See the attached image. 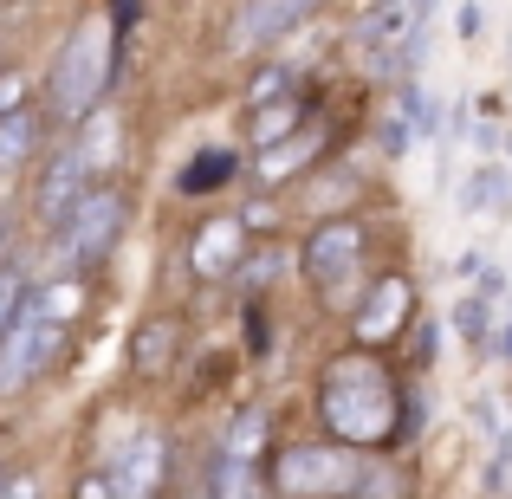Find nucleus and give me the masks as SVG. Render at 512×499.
I'll return each instance as SVG.
<instances>
[{"mask_svg":"<svg viewBox=\"0 0 512 499\" xmlns=\"http://www.w3.org/2000/svg\"><path fill=\"white\" fill-rule=\"evenodd\" d=\"M396 402H402V383L370 350H344L318 376V422H325L331 441H350V448L396 441Z\"/></svg>","mask_w":512,"mask_h":499,"instance_id":"obj_1","label":"nucleus"},{"mask_svg":"<svg viewBox=\"0 0 512 499\" xmlns=\"http://www.w3.org/2000/svg\"><path fill=\"white\" fill-rule=\"evenodd\" d=\"M111 20L85 13V20L65 33L59 59H52V78H46V98H52V117L59 124H78L91 104H104V85H111Z\"/></svg>","mask_w":512,"mask_h":499,"instance_id":"obj_2","label":"nucleus"},{"mask_svg":"<svg viewBox=\"0 0 512 499\" xmlns=\"http://www.w3.org/2000/svg\"><path fill=\"white\" fill-rule=\"evenodd\" d=\"M124 221H130V195H124V188H111V182H91L85 195L72 201V214L52 227V234H59V266L85 273V266L111 260Z\"/></svg>","mask_w":512,"mask_h":499,"instance_id":"obj_3","label":"nucleus"},{"mask_svg":"<svg viewBox=\"0 0 512 499\" xmlns=\"http://www.w3.org/2000/svg\"><path fill=\"white\" fill-rule=\"evenodd\" d=\"M363 454L350 441H318V448H286L266 487L273 493H357Z\"/></svg>","mask_w":512,"mask_h":499,"instance_id":"obj_4","label":"nucleus"},{"mask_svg":"<svg viewBox=\"0 0 512 499\" xmlns=\"http://www.w3.org/2000/svg\"><path fill=\"white\" fill-rule=\"evenodd\" d=\"M59 357H65V325L39 318L33 299H26V312L0 331V396H20V389L33 383L46 363H59Z\"/></svg>","mask_w":512,"mask_h":499,"instance_id":"obj_5","label":"nucleus"},{"mask_svg":"<svg viewBox=\"0 0 512 499\" xmlns=\"http://www.w3.org/2000/svg\"><path fill=\"white\" fill-rule=\"evenodd\" d=\"M318 7H325V0H247V7L227 20V52H234V59H266V46H279V39H286L292 26H305Z\"/></svg>","mask_w":512,"mask_h":499,"instance_id":"obj_6","label":"nucleus"},{"mask_svg":"<svg viewBox=\"0 0 512 499\" xmlns=\"http://www.w3.org/2000/svg\"><path fill=\"white\" fill-rule=\"evenodd\" d=\"M247 253V214H208L188 240V273L195 279H227Z\"/></svg>","mask_w":512,"mask_h":499,"instance_id":"obj_7","label":"nucleus"},{"mask_svg":"<svg viewBox=\"0 0 512 499\" xmlns=\"http://www.w3.org/2000/svg\"><path fill=\"white\" fill-rule=\"evenodd\" d=\"M357 253H363V227L357 221H318L312 234H305V273L318 279V286H338V279L350 273V266H357Z\"/></svg>","mask_w":512,"mask_h":499,"instance_id":"obj_8","label":"nucleus"},{"mask_svg":"<svg viewBox=\"0 0 512 499\" xmlns=\"http://www.w3.org/2000/svg\"><path fill=\"white\" fill-rule=\"evenodd\" d=\"M409 312H415V286L402 273H389V279H376L370 299L357 305L350 331H357V344H383V337H396L402 325H409Z\"/></svg>","mask_w":512,"mask_h":499,"instance_id":"obj_9","label":"nucleus"},{"mask_svg":"<svg viewBox=\"0 0 512 499\" xmlns=\"http://www.w3.org/2000/svg\"><path fill=\"white\" fill-rule=\"evenodd\" d=\"M91 188V169L78 163V150H59L46 169H39V188H33V214L39 227H59L65 214H72V201Z\"/></svg>","mask_w":512,"mask_h":499,"instance_id":"obj_10","label":"nucleus"},{"mask_svg":"<svg viewBox=\"0 0 512 499\" xmlns=\"http://www.w3.org/2000/svg\"><path fill=\"white\" fill-rule=\"evenodd\" d=\"M163 461H169V441L156 435V428H137L124 448V474H111V493H150L156 480H163Z\"/></svg>","mask_w":512,"mask_h":499,"instance_id":"obj_11","label":"nucleus"},{"mask_svg":"<svg viewBox=\"0 0 512 499\" xmlns=\"http://www.w3.org/2000/svg\"><path fill=\"white\" fill-rule=\"evenodd\" d=\"M299 124H305V98H299V85H292V91H279V98L253 104V117H247V137H253V150H266V143L292 137Z\"/></svg>","mask_w":512,"mask_h":499,"instance_id":"obj_12","label":"nucleus"},{"mask_svg":"<svg viewBox=\"0 0 512 499\" xmlns=\"http://www.w3.org/2000/svg\"><path fill=\"white\" fill-rule=\"evenodd\" d=\"M78 124H85V137L72 143V150H78V163H85L91 175H98V169H111V163H117V137H124V124H117V111H104V104H91V111L78 117Z\"/></svg>","mask_w":512,"mask_h":499,"instance_id":"obj_13","label":"nucleus"},{"mask_svg":"<svg viewBox=\"0 0 512 499\" xmlns=\"http://www.w3.org/2000/svg\"><path fill=\"white\" fill-rule=\"evenodd\" d=\"M175 344H182L175 318H143L137 337H130V363H137L143 376H163L169 363H175Z\"/></svg>","mask_w":512,"mask_h":499,"instance_id":"obj_14","label":"nucleus"},{"mask_svg":"<svg viewBox=\"0 0 512 499\" xmlns=\"http://www.w3.org/2000/svg\"><path fill=\"white\" fill-rule=\"evenodd\" d=\"M33 143H39V117L26 111H0V175H20L33 163Z\"/></svg>","mask_w":512,"mask_h":499,"instance_id":"obj_15","label":"nucleus"},{"mask_svg":"<svg viewBox=\"0 0 512 499\" xmlns=\"http://www.w3.org/2000/svg\"><path fill=\"white\" fill-rule=\"evenodd\" d=\"M461 208L467 214H512V169L487 163L480 175H467L461 182Z\"/></svg>","mask_w":512,"mask_h":499,"instance_id":"obj_16","label":"nucleus"},{"mask_svg":"<svg viewBox=\"0 0 512 499\" xmlns=\"http://www.w3.org/2000/svg\"><path fill=\"white\" fill-rule=\"evenodd\" d=\"M234 169H240V163H234V150H201L195 163L175 175V188H182V195H208V188H221Z\"/></svg>","mask_w":512,"mask_h":499,"instance_id":"obj_17","label":"nucleus"},{"mask_svg":"<svg viewBox=\"0 0 512 499\" xmlns=\"http://www.w3.org/2000/svg\"><path fill=\"white\" fill-rule=\"evenodd\" d=\"M234 273H240V286H247V292H266L279 273H286V247H273V240H266V247H253V240H247V253H240Z\"/></svg>","mask_w":512,"mask_h":499,"instance_id":"obj_18","label":"nucleus"},{"mask_svg":"<svg viewBox=\"0 0 512 499\" xmlns=\"http://www.w3.org/2000/svg\"><path fill=\"white\" fill-rule=\"evenodd\" d=\"M253 487H266L260 474H253V461L247 454H214V474H208V493H253Z\"/></svg>","mask_w":512,"mask_h":499,"instance_id":"obj_19","label":"nucleus"},{"mask_svg":"<svg viewBox=\"0 0 512 499\" xmlns=\"http://www.w3.org/2000/svg\"><path fill=\"white\" fill-rule=\"evenodd\" d=\"M221 448H227V454H247V461H253V454L266 448V409H240L234 422H227V441H221Z\"/></svg>","mask_w":512,"mask_h":499,"instance_id":"obj_20","label":"nucleus"},{"mask_svg":"<svg viewBox=\"0 0 512 499\" xmlns=\"http://www.w3.org/2000/svg\"><path fill=\"white\" fill-rule=\"evenodd\" d=\"M26 299H33V279H26L13 260H0V331H7L13 318L26 312Z\"/></svg>","mask_w":512,"mask_h":499,"instance_id":"obj_21","label":"nucleus"},{"mask_svg":"<svg viewBox=\"0 0 512 499\" xmlns=\"http://www.w3.org/2000/svg\"><path fill=\"white\" fill-rule=\"evenodd\" d=\"M454 331H461V337H474V344L487 337V299H480V292L454 305Z\"/></svg>","mask_w":512,"mask_h":499,"instance_id":"obj_22","label":"nucleus"},{"mask_svg":"<svg viewBox=\"0 0 512 499\" xmlns=\"http://www.w3.org/2000/svg\"><path fill=\"white\" fill-rule=\"evenodd\" d=\"M402 117H409V124H422V130H435V104H428V91L415 85V78L402 85Z\"/></svg>","mask_w":512,"mask_h":499,"instance_id":"obj_23","label":"nucleus"},{"mask_svg":"<svg viewBox=\"0 0 512 499\" xmlns=\"http://www.w3.org/2000/svg\"><path fill=\"white\" fill-rule=\"evenodd\" d=\"M279 91H292V72H286V65H273V72L253 78V85H247V104H266V98H279Z\"/></svg>","mask_w":512,"mask_h":499,"instance_id":"obj_24","label":"nucleus"},{"mask_svg":"<svg viewBox=\"0 0 512 499\" xmlns=\"http://www.w3.org/2000/svg\"><path fill=\"white\" fill-rule=\"evenodd\" d=\"M376 143H383V156H402V150H409V117L383 124V130H376Z\"/></svg>","mask_w":512,"mask_h":499,"instance_id":"obj_25","label":"nucleus"},{"mask_svg":"<svg viewBox=\"0 0 512 499\" xmlns=\"http://www.w3.org/2000/svg\"><path fill=\"white\" fill-rule=\"evenodd\" d=\"M26 104V72H0V111H20Z\"/></svg>","mask_w":512,"mask_h":499,"instance_id":"obj_26","label":"nucleus"},{"mask_svg":"<svg viewBox=\"0 0 512 499\" xmlns=\"http://www.w3.org/2000/svg\"><path fill=\"white\" fill-rule=\"evenodd\" d=\"M415 363H435V325L415 331Z\"/></svg>","mask_w":512,"mask_h":499,"instance_id":"obj_27","label":"nucleus"},{"mask_svg":"<svg viewBox=\"0 0 512 499\" xmlns=\"http://www.w3.org/2000/svg\"><path fill=\"white\" fill-rule=\"evenodd\" d=\"M474 279H480V299H493V292H506V273H487V266H480Z\"/></svg>","mask_w":512,"mask_h":499,"instance_id":"obj_28","label":"nucleus"},{"mask_svg":"<svg viewBox=\"0 0 512 499\" xmlns=\"http://www.w3.org/2000/svg\"><path fill=\"white\" fill-rule=\"evenodd\" d=\"M428 13H435V0H409V20H415V26H422Z\"/></svg>","mask_w":512,"mask_h":499,"instance_id":"obj_29","label":"nucleus"},{"mask_svg":"<svg viewBox=\"0 0 512 499\" xmlns=\"http://www.w3.org/2000/svg\"><path fill=\"white\" fill-rule=\"evenodd\" d=\"M137 20V0H117V26H130Z\"/></svg>","mask_w":512,"mask_h":499,"instance_id":"obj_30","label":"nucleus"},{"mask_svg":"<svg viewBox=\"0 0 512 499\" xmlns=\"http://www.w3.org/2000/svg\"><path fill=\"white\" fill-rule=\"evenodd\" d=\"M0 493H13V474H7V467H0Z\"/></svg>","mask_w":512,"mask_h":499,"instance_id":"obj_31","label":"nucleus"},{"mask_svg":"<svg viewBox=\"0 0 512 499\" xmlns=\"http://www.w3.org/2000/svg\"><path fill=\"white\" fill-rule=\"evenodd\" d=\"M506 350H512V331H506Z\"/></svg>","mask_w":512,"mask_h":499,"instance_id":"obj_32","label":"nucleus"}]
</instances>
